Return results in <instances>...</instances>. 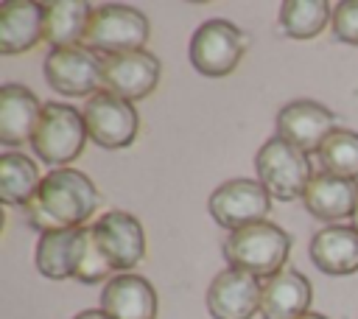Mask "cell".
Wrapping results in <instances>:
<instances>
[{"label":"cell","mask_w":358,"mask_h":319,"mask_svg":"<svg viewBox=\"0 0 358 319\" xmlns=\"http://www.w3.org/2000/svg\"><path fill=\"white\" fill-rule=\"evenodd\" d=\"M98 201V187L87 173L76 168H56L42 176L36 193L22 204V215L39 235L81 229L84 221L95 215Z\"/></svg>","instance_id":"6da1fadb"},{"label":"cell","mask_w":358,"mask_h":319,"mask_svg":"<svg viewBox=\"0 0 358 319\" xmlns=\"http://www.w3.org/2000/svg\"><path fill=\"white\" fill-rule=\"evenodd\" d=\"M221 249L224 257L229 260V269H241L268 280L271 274L282 271V263L288 260L291 252V235L271 221H260L238 232H229Z\"/></svg>","instance_id":"7a4b0ae2"},{"label":"cell","mask_w":358,"mask_h":319,"mask_svg":"<svg viewBox=\"0 0 358 319\" xmlns=\"http://www.w3.org/2000/svg\"><path fill=\"white\" fill-rule=\"evenodd\" d=\"M87 137L90 134H87L84 115L70 104L50 101V104L42 106V115L36 120L31 146H34V151L42 162L67 168V162H73L84 151Z\"/></svg>","instance_id":"3957f363"},{"label":"cell","mask_w":358,"mask_h":319,"mask_svg":"<svg viewBox=\"0 0 358 319\" xmlns=\"http://www.w3.org/2000/svg\"><path fill=\"white\" fill-rule=\"evenodd\" d=\"M255 171H257V182L271 193V199L280 201L302 199L305 187L313 179L308 154L280 137H271L257 148Z\"/></svg>","instance_id":"277c9868"},{"label":"cell","mask_w":358,"mask_h":319,"mask_svg":"<svg viewBox=\"0 0 358 319\" xmlns=\"http://www.w3.org/2000/svg\"><path fill=\"white\" fill-rule=\"evenodd\" d=\"M148 17L140 8L123 6V3H103L92 11L84 45L95 53H129V50H143L148 39Z\"/></svg>","instance_id":"5b68a950"},{"label":"cell","mask_w":358,"mask_h":319,"mask_svg":"<svg viewBox=\"0 0 358 319\" xmlns=\"http://www.w3.org/2000/svg\"><path fill=\"white\" fill-rule=\"evenodd\" d=\"M246 45H249V39L235 22L215 17V20L201 22L193 31L187 56H190V64L196 73H201L207 78H221L238 67Z\"/></svg>","instance_id":"8992f818"},{"label":"cell","mask_w":358,"mask_h":319,"mask_svg":"<svg viewBox=\"0 0 358 319\" xmlns=\"http://www.w3.org/2000/svg\"><path fill=\"white\" fill-rule=\"evenodd\" d=\"M81 115H84L90 140L109 151L131 146L140 132V115L134 104L106 90H98L92 98H87Z\"/></svg>","instance_id":"52a82bcc"},{"label":"cell","mask_w":358,"mask_h":319,"mask_svg":"<svg viewBox=\"0 0 358 319\" xmlns=\"http://www.w3.org/2000/svg\"><path fill=\"white\" fill-rule=\"evenodd\" d=\"M268 210L271 193L257 179H229L210 193V215L229 232L266 221Z\"/></svg>","instance_id":"ba28073f"},{"label":"cell","mask_w":358,"mask_h":319,"mask_svg":"<svg viewBox=\"0 0 358 319\" xmlns=\"http://www.w3.org/2000/svg\"><path fill=\"white\" fill-rule=\"evenodd\" d=\"M162 64L148 50H129L101 59V90L126 98V101H143L154 92L159 84Z\"/></svg>","instance_id":"9c48e42d"},{"label":"cell","mask_w":358,"mask_h":319,"mask_svg":"<svg viewBox=\"0 0 358 319\" xmlns=\"http://www.w3.org/2000/svg\"><path fill=\"white\" fill-rule=\"evenodd\" d=\"M45 78L48 84L70 98L95 95L101 87V59L87 45L56 48L45 56Z\"/></svg>","instance_id":"30bf717a"},{"label":"cell","mask_w":358,"mask_h":319,"mask_svg":"<svg viewBox=\"0 0 358 319\" xmlns=\"http://www.w3.org/2000/svg\"><path fill=\"white\" fill-rule=\"evenodd\" d=\"M338 129V118L319 101H291L277 112V137L299 151H319L322 143Z\"/></svg>","instance_id":"8fae6325"},{"label":"cell","mask_w":358,"mask_h":319,"mask_svg":"<svg viewBox=\"0 0 358 319\" xmlns=\"http://www.w3.org/2000/svg\"><path fill=\"white\" fill-rule=\"evenodd\" d=\"M92 232H95L101 252L117 271L134 269L145 255L143 224L126 210H109V213L98 215L92 224Z\"/></svg>","instance_id":"7c38bea8"},{"label":"cell","mask_w":358,"mask_h":319,"mask_svg":"<svg viewBox=\"0 0 358 319\" xmlns=\"http://www.w3.org/2000/svg\"><path fill=\"white\" fill-rule=\"evenodd\" d=\"M263 285L255 274L224 269L207 288V311L213 319H252L260 311Z\"/></svg>","instance_id":"4fadbf2b"},{"label":"cell","mask_w":358,"mask_h":319,"mask_svg":"<svg viewBox=\"0 0 358 319\" xmlns=\"http://www.w3.org/2000/svg\"><path fill=\"white\" fill-rule=\"evenodd\" d=\"M101 308L112 319H157V291L140 274H117L101 291Z\"/></svg>","instance_id":"5bb4252c"},{"label":"cell","mask_w":358,"mask_h":319,"mask_svg":"<svg viewBox=\"0 0 358 319\" xmlns=\"http://www.w3.org/2000/svg\"><path fill=\"white\" fill-rule=\"evenodd\" d=\"M310 283L296 269H282L263 283L260 316L263 319H299L310 305Z\"/></svg>","instance_id":"9a60e30c"},{"label":"cell","mask_w":358,"mask_h":319,"mask_svg":"<svg viewBox=\"0 0 358 319\" xmlns=\"http://www.w3.org/2000/svg\"><path fill=\"white\" fill-rule=\"evenodd\" d=\"M302 201H305V210L319 221L336 224L341 218H352L358 207V182L338 179L330 173H316L305 187Z\"/></svg>","instance_id":"2e32d148"},{"label":"cell","mask_w":358,"mask_h":319,"mask_svg":"<svg viewBox=\"0 0 358 319\" xmlns=\"http://www.w3.org/2000/svg\"><path fill=\"white\" fill-rule=\"evenodd\" d=\"M45 6L34 0H8L0 6V53L14 56L36 48L42 39Z\"/></svg>","instance_id":"e0dca14e"},{"label":"cell","mask_w":358,"mask_h":319,"mask_svg":"<svg viewBox=\"0 0 358 319\" xmlns=\"http://www.w3.org/2000/svg\"><path fill=\"white\" fill-rule=\"evenodd\" d=\"M42 115L39 98L22 84H3L0 90V143L14 148L34 137Z\"/></svg>","instance_id":"ac0fdd59"},{"label":"cell","mask_w":358,"mask_h":319,"mask_svg":"<svg viewBox=\"0 0 358 319\" xmlns=\"http://www.w3.org/2000/svg\"><path fill=\"white\" fill-rule=\"evenodd\" d=\"M310 260L324 274H355L358 271V229L344 224H330L319 229L310 241Z\"/></svg>","instance_id":"d6986e66"},{"label":"cell","mask_w":358,"mask_h":319,"mask_svg":"<svg viewBox=\"0 0 358 319\" xmlns=\"http://www.w3.org/2000/svg\"><path fill=\"white\" fill-rule=\"evenodd\" d=\"M92 6L84 0H53L45 3V25H42V39L56 50V48H73L81 45L92 20Z\"/></svg>","instance_id":"ffe728a7"},{"label":"cell","mask_w":358,"mask_h":319,"mask_svg":"<svg viewBox=\"0 0 358 319\" xmlns=\"http://www.w3.org/2000/svg\"><path fill=\"white\" fill-rule=\"evenodd\" d=\"M81 229H62V232L39 235L36 252H34V260H36L39 274H45L50 280H67V277L76 274Z\"/></svg>","instance_id":"44dd1931"},{"label":"cell","mask_w":358,"mask_h":319,"mask_svg":"<svg viewBox=\"0 0 358 319\" xmlns=\"http://www.w3.org/2000/svg\"><path fill=\"white\" fill-rule=\"evenodd\" d=\"M333 11L324 0H282L280 3V31L291 39H313L324 31Z\"/></svg>","instance_id":"7402d4cb"},{"label":"cell","mask_w":358,"mask_h":319,"mask_svg":"<svg viewBox=\"0 0 358 319\" xmlns=\"http://www.w3.org/2000/svg\"><path fill=\"white\" fill-rule=\"evenodd\" d=\"M39 182L42 176L31 157L17 151H6L0 157V199L6 204H25L36 193Z\"/></svg>","instance_id":"603a6c76"},{"label":"cell","mask_w":358,"mask_h":319,"mask_svg":"<svg viewBox=\"0 0 358 319\" xmlns=\"http://www.w3.org/2000/svg\"><path fill=\"white\" fill-rule=\"evenodd\" d=\"M322 173L358 182V132L336 129L316 151Z\"/></svg>","instance_id":"cb8c5ba5"},{"label":"cell","mask_w":358,"mask_h":319,"mask_svg":"<svg viewBox=\"0 0 358 319\" xmlns=\"http://www.w3.org/2000/svg\"><path fill=\"white\" fill-rule=\"evenodd\" d=\"M112 263L106 260V255L101 252V246H98V241H95V232H92V227H84L81 229V243H78V263H76V280L78 283H87V285H92V283H109L112 280Z\"/></svg>","instance_id":"d4e9b609"},{"label":"cell","mask_w":358,"mask_h":319,"mask_svg":"<svg viewBox=\"0 0 358 319\" xmlns=\"http://www.w3.org/2000/svg\"><path fill=\"white\" fill-rule=\"evenodd\" d=\"M333 36L347 42V45H358V0H344L336 6L333 11Z\"/></svg>","instance_id":"484cf974"},{"label":"cell","mask_w":358,"mask_h":319,"mask_svg":"<svg viewBox=\"0 0 358 319\" xmlns=\"http://www.w3.org/2000/svg\"><path fill=\"white\" fill-rule=\"evenodd\" d=\"M73 319H112L103 308H90V311H81V313H76Z\"/></svg>","instance_id":"4316f807"},{"label":"cell","mask_w":358,"mask_h":319,"mask_svg":"<svg viewBox=\"0 0 358 319\" xmlns=\"http://www.w3.org/2000/svg\"><path fill=\"white\" fill-rule=\"evenodd\" d=\"M299 319H327V316H322V313H305V316H299Z\"/></svg>","instance_id":"83f0119b"},{"label":"cell","mask_w":358,"mask_h":319,"mask_svg":"<svg viewBox=\"0 0 358 319\" xmlns=\"http://www.w3.org/2000/svg\"><path fill=\"white\" fill-rule=\"evenodd\" d=\"M352 227L358 229V207H355V213H352Z\"/></svg>","instance_id":"f1b7e54d"}]
</instances>
